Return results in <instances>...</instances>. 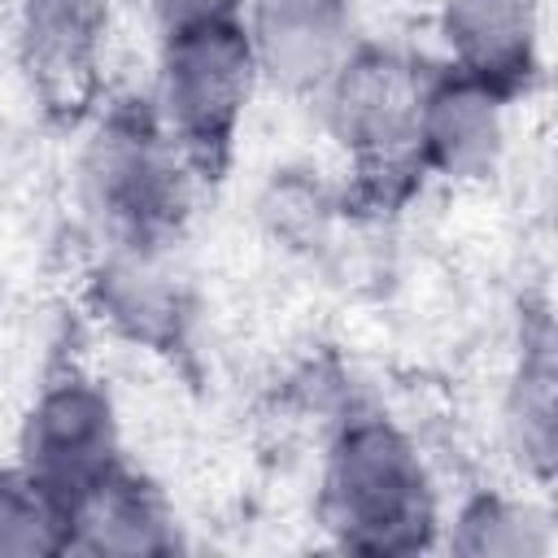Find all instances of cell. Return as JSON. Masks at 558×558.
<instances>
[{
	"mask_svg": "<svg viewBox=\"0 0 558 558\" xmlns=\"http://www.w3.org/2000/svg\"><path fill=\"white\" fill-rule=\"evenodd\" d=\"M336 118L344 140H353L366 153H397L405 140L418 135V109L423 96L410 83L405 65L388 57H357L336 65Z\"/></svg>",
	"mask_w": 558,
	"mask_h": 558,
	"instance_id": "cell-3",
	"label": "cell"
},
{
	"mask_svg": "<svg viewBox=\"0 0 558 558\" xmlns=\"http://www.w3.org/2000/svg\"><path fill=\"white\" fill-rule=\"evenodd\" d=\"M257 52L275 74L318 83L336 74L344 44V0H257Z\"/></svg>",
	"mask_w": 558,
	"mask_h": 558,
	"instance_id": "cell-4",
	"label": "cell"
},
{
	"mask_svg": "<svg viewBox=\"0 0 558 558\" xmlns=\"http://www.w3.org/2000/svg\"><path fill=\"white\" fill-rule=\"evenodd\" d=\"M105 0H26V35L48 74L74 78L87 70L100 35Z\"/></svg>",
	"mask_w": 558,
	"mask_h": 558,
	"instance_id": "cell-5",
	"label": "cell"
},
{
	"mask_svg": "<svg viewBox=\"0 0 558 558\" xmlns=\"http://www.w3.org/2000/svg\"><path fill=\"white\" fill-rule=\"evenodd\" d=\"M157 9H161V22L166 26H183V22L235 13V0H157Z\"/></svg>",
	"mask_w": 558,
	"mask_h": 558,
	"instance_id": "cell-7",
	"label": "cell"
},
{
	"mask_svg": "<svg viewBox=\"0 0 558 558\" xmlns=\"http://www.w3.org/2000/svg\"><path fill=\"white\" fill-rule=\"evenodd\" d=\"M70 519L61 501L26 480H0V549H52L61 545L52 527Z\"/></svg>",
	"mask_w": 558,
	"mask_h": 558,
	"instance_id": "cell-6",
	"label": "cell"
},
{
	"mask_svg": "<svg viewBox=\"0 0 558 558\" xmlns=\"http://www.w3.org/2000/svg\"><path fill=\"white\" fill-rule=\"evenodd\" d=\"M248 70L253 39L235 13L166 26V113L187 148L209 153L227 144L248 92Z\"/></svg>",
	"mask_w": 558,
	"mask_h": 558,
	"instance_id": "cell-1",
	"label": "cell"
},
{
	"mask_svg": "<svg viewBox=\"0 0 558 558\" xmlns=\"http://www.w3.org/2000/svg\"><path fill=\"white\" fill-rule=\"evenodd\" d=\"M327 501L336 527H344L353 545L375 549L405 545V532L427 519L423 471L414 466L410 449L379 423L344 432L331 458Z\"/></svg>",
	"mask_w": 558,
	"mask_h": 558,
	"instance_id": "cell-2",
	"label": "cell"
}]
</instances>
